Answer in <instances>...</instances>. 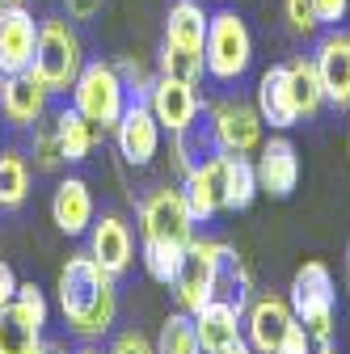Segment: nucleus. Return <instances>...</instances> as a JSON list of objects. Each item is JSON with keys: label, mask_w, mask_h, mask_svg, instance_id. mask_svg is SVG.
<instances>
[{"label": "nucleus", "mask_w": 350, "mask_h": 354, "mask_svg": "<svg viewBox=\"0 0 350 354\" xmlns=\"http://www.w3.org/2000/svg\"><path fill=\"white\" fill-rule=\"evenodd\" d=\"M34 47H38V21L34 13L21 9H0V68L9 72H26L34 64Z\"/></svg>", "instance_id": "nucleus-12"}, {"label": "nucleus", "mask_w": 350, "mask_h": 354, "mask_svg": "<svg viewBox=\"0 0 350 354\" xmlns=\"http://www.w3.org/2000/svg\"><path fill=\"white\" fill-rule=\"evenodd\" d=\"M194 329H199V346L211 354V350H220L224 342L241 337V313L232 304H224V299H211V304H203L194 313Z\"/></svg>", "instance_id": "nucleus-23"}, {"label": "nucleus", "mask_w": 350, "mask_h": 354, "mask_svg": "<svg viewBox=\"0 0 350 354\" xmlns=\"http://www.w3.org/2000/svg\"><path fill=\"white\" fill-rule=\"evenodd\" d=\"M291 313L313 337L333 333V274L325 261H304L291 279Z\"/></svg>", "instance_id": "nucleus-5"}, {"label": "nucleus", "mask_w": 350, "mask_h": 354, "mask_svg": "<svg viewBox=\"0 0 350 354\" xmlns=\"http://www.w3.org/2000/svg\"><path fill=\"white\" fill-rule=\"evenodd\" d=\"M47 84L38 80L34 68L26 72H9L5 80H0V114H5V122L13 127H34L42 114H47Z\"/></svg>", "instance_id": "nucleus-10"}, {"label": "nucleus", "mask_w": 350, "mask_h": 354, "mask_svg": "<svg viewBox=\"0 0 350 354\" xmlns=\"http://www.w3.org/2000/svg\"><path fill=\"white\" fill-rule=\"evenodd\" d=\"M26 0H0V9H21Z\"/></svg>", "instance_id": "nucleus-44"}, {"label": "nucleus", "mask_w": 350, "mask_h": 354, "mask_svg": "<svg viewBox=\"0 0 350 354\" xmlns=\"http://www.w3.org/2000/svg\"><path fill=\"white\" fill-rule=\"evenodd\" d=\"M291 325H295L291 304L283 295H261L249 308V346L257 354H275L283 346V337L291 333Z\"/></svg>", "instance_id": "nucleus-14"}, {"label": "nucleus", "mask_w": 350, "mask_h": 354, "mask_svg": "<svg viewBox=\"0 0 350 354\" xmlns=\"http://www.w3.org/2000/svg\"><path fill=\"white\" fill-rule=\"evenodd\" d=\"M110 354H156V346H148V337L144 333H122L118 342H114V350Z\"/></svg>", "instance_id": "nucleus-37"}, {"label": "nucleus", "mask_w": 350, "mask_h": 354, "mask_svg": "<svg viewBox=\"0 0 350 354\" xmlns=\"http://www.w3.org/2000/svg\"><path fill=\"white\" fill-rule=\"evenodd\" d=\"M249 295H253V279L245 270V261L232 245H220L215 241V299L232 304L237 313L249 308Z\"/></svg>", "instance_id": "nucleus-20"}, {"label": "nucleus", "mask_w": 350, "mask_h": 354, "mask_svg": "<svg viewBox=\"0 0 350 354\" xmlns=\"http://www.w3.org/2000/svg\"><path fill=\"white\" fill-rule=\"evenodd\" d=\"M30 68L47 84V93H68L76 84V76L84 68V47H80L76 30L68 26V17H42L38 21V47H34Z\"/></svg>", "instance_id": "nucleus-2"}, {"label": "nucleus", "mask_w": 350, "mask_h": 354, "mask_svg": "<svg viewBox=\"0 0 350 354\" xmlns=\"http://www.w3.org/2000/svg\"><path fill=\"white\" fill-rule=\"evenodd\" d=\"M55 127H59V152H64V160L80 165L84 156H89V148H93V122L72 106V110L55 114Z\"/></svg>", "instance_id": "nucleus-26"}, {"label": "nucleus", "mask_w": 350, "mask_h": 354, "mask_svg": "<svg viewBox=\"0 0 350 354\" xmlns=\"http://www.w3.org/2000/svg\"><path fill=\"white\" fill-rule=\"evenodd\" d=\"M211 127H215V136H220V148L224 152H253L261 144V114L257 106L241 102V97H228L211 110Z\"/></svg>", "instance_id": "nucleus-11"}, {"label": "nucleus", "mask_w": 350, "mask_h": 354, "mask_svg": "<svg viewBox=\"0 0 350 354\" xmlns=\"http://www.w3.org/2000/svg\"><path fill=\"white\" fill-rule=\"evenodd\" d=\"M287 76H291V102H295V114L300 118H317V110L325 106V88H321V76H317V64L308 55H300L287 64Z\"/></svg>", "instance_id": "nucleus-25"}, {"label": "nucleus", "mask_w": 350, "mask_h": 354, "mask_svg": "<svg viewBox=\"0 0 350 354\" xmlns=\"http://www.w3.org/2000/svg\"><path fill=\"white\" fill-rule=\"evenodd\" d=\"M72 106L89 118L93 127H102V131L114 127L122 118V110H127V88H122L118 68L102 64V59L84 64L80 76H76V84H72Z\"/></svg>", "instance_id": "nucleus-4"}, {"label": "nucleus", "mask_w": 350, "mask_h": 354, "mask_svg": "<svg viewBox=\"0 0 350 354\" xmlns=\"http://www.w3.org/2000/svg\"><path fill=\"white\" fill-rule=\"evenodd\" d=\"M220 156H224V148H220V136H215L211 118H194L182 131H173V160H178L182 173H194Z\"/></svg>", "instance_id": "nucleus-19"}, {"label": "nucleus", "mask_w": 350, "mask_h": 354, "mask_svg": "<svg viewBox=\"0 0 350 354\" xmlns=\"http://www.w3.org/2000/svg\"><path fill=\"white\" fill-rule=\"evenodd\" d=\"M59 308L64 321L76 337L93 342L102 333H110L114 313H118V295H114V279L89 253H76L64 261L59 270Z\"/></svg>", "instance_id": "nucleus-1"}, {"label": "nucleus", "mask_w": 350, "mask_h": 354, "mask_svg": "<svg viewBox=\"0 0 350 354\" xmlns=\"http://www.w3.org/2000/svg\"><path fill=\"white\" fill-rule=\"evenodd\" d=\"M156 354H203L199 329H194V317H190V313H173V317L160 325Z\"/></svg>", "instance_id": "nucleus-28"}, {"label": "nucleus", "mask_w": 350, "mask_h": 354, "mask_svg": "<svg viewBox=\"0 0 350 354\" xmlns=\"http://www.w3.org/2000/svg\"><path fill=\"white\" fill-rule=\"evenodd\" d=\"M308 346H313V333L295 321V325H291V333L283 337V346H279L275 354H308Z\"/></svg>", "instance_id": "nucleus-36"}, {"label": "nucleus", "mask_w": 350, "mask_h": 354, "mask_svg": "<svg viewBox=\"0 0 350 354\" xmlns=\"http://www.w3.org/2000/svg\"><path fill=\"white\" fill-rule=\"evenodd\" d=\"M114 140H118V152L131 169L152 165V156L160 148V122L152 118L148 102H127L122 118L114 122Z\"/></svg>", "instance_id": "nucleus-9"}, {"label": "nucleus", "mask_w": 350, "mask_h": 354, "mask_svg": "<svg viewBox=\"0 0 350 354\" xmlns=\"http://www.w3.org/2000/svg\"><path fill=\"white\" fill-rule=\"evenodd\" d=\"M30 194V165L17 152H0V207H21Z\"/></svg>", "instance_id": "nucleus-29"}, {"label": "nucleus", "mask_w": 350, "mask_h": 354, "mask_svg": "<svg viewBox=\"0 0 350 354\" xmlns=\"http://www.w3.org/2000/svg\"><path fill=\"white\" fill-rule=\"evenodd\" d=\"M317 76H321V88H325V102L333 110H350V34L346 30H325L321 42H317Z\"/></svg>", "instance_id": "nucleus-8"}, {"label": "nucleus", "mask_w": 350, "mask_h": 354, "mask_svg": "<svg viewBox=\"0 0 350 354\" xmlns=\"http://www.w3.org/2000/svg\"><path fill=\"white\" fill-rule=\"evenodd\" d=\"M140 232L144 241H165V245H190L194 241V215L182 198V190H152L140 203Z\"/></svg>", "instance_id": "nucleus-6"}, {"label": "nucleus", "mask_w": 350, "mask_h": 354, "mask_svg": "<svg viewBox=\"0 0 350 354\" xmlns=\"http://www.w3.org/2000/svg\"><path fill=\"white\" fill-rule=\"evenodd\" d=\"M148 110L165 131H182L186 122L199 118V93L190 80H173V76H156L152 93H148Z\"/></svg>", "instance_id": "nucleus-13"}, {"label": "nucleus", "mask_w": 350, "mask_h": 354, "mask_svg": "<svg viewBox=\"0 0 350 354\" xmlns=\"http://www.w3.org/2000/svg\"><path fill=\"white\" fill-rule=\"evenodd\" d=\"M13 304H17V313L30 321V325H47V299H42V291L34 287V283H17V295H13Z\"/></svg>", "instance_id": "nucleus-33"}, {"label": "nucleus", "mask_w": 350, "mask_h": 354, "mask_svg": "<svg viewBox=\"0 0 350 354\" xmlns=\"http://www.w3.org/2000/svg\"><path fill=\"white\" fill-rule=\"evenodd\" d=\"M211 354H253V346L245 337H232V342H224L220 350H211Z\"/></svg>", "instance_id": "nucleus-41"}, {"label": "nucleus", "mask_w": 350, "mask_h": 354, "mask_svg": "<svg viewBox=\"0 0 350 354\" xmlns=\"http://www.w3.org/2000/svg\"><path fill=\"white\" fill-rule=\"evenodd\" d=\"M182 198L194 215V224H207V219L224 207V194H220V160H211L194 173H186V182H182Z\"/></svg>", "instance_id": "nucleus-22"}, {"label": "nucleus", "mask_w": 350, "mask_h": 354, "mask_svg": "<svg viewBox=\"0 0 350 354\" xmlns=\"http://www.w3.org/2000/svg\"><path fill=\"white\" fill-rule=\"evenodd\" d=\"M300 182V156L291 140H270L257 156V190H266L270 198H287Z\"/></svg>", "instance_id": "nucleus-16"}, {"label": "nucleus", "mask_w": 350, "mask_h": 354, "mask_svg": "<svg viewBox=\"0 0 350 354\" xmlns=\"http://www.w3.org/2000/svg\"><path fill=\"white\" fill-rule=\"evenodd\" d=\"M51 219H55V228H59L64 236L89 232V224H93V194H89V186H84L80 177H64V182L55 186Z\"/></svg>", "instance_id": "nucleus-18"}, {"label": "nucleus", "mask_w": 350, "mask_h": 354, "mask_svg": "<svg viewBox=\"0 0 350 354\" xmlns=\"http://www.w3.org/2000/svg\"><path fill=\"white\" fill-rule=\"evenodd\" d=\"M220 194L228 211H245L257 198V165L245 152H224L220 156Z\"/></svg>", "instance_id": "nucleus-21"}, {"label": "nucleus", "mask_w": 350, "mask_h": 354, "mask_svg": "<svg viewBox=\"0 0 350 354\" xmlns=\"http://www.w3.org/2000/svg\"><path fill=\"white\" fill-rule=\"evenodd\" d=\"M203 59H207V72L215 80H224V84L249 72V64H253V38H249V26H245L241 13H232V9L211 13L207 42H203Z\"/></svg>", "instance_id": "nucleus-3"}, {"label": "nucleus", "mask_w": 350, "mask_h": 354, "mask_svg": "<svg viewBox=\"0 0 350 354\" xmlns=\"http://www.w3.org/2000/svg\"><path fill=\"white\" fill-rule=\"evenodd\" d=\"M118 76H122V88H127V102H148V93H152L156 80H152L140 64L122 59V64H118Z\"/></svg>", "instance_id": "nucleus-35"}, {"label": "nucleus", "mask_w": 350, "mask_h": 354, "mask_svg": "<svg viewBox=\"0 0 350 354\" xmlns=\"http://www.w3.org/2000/svg\"><path fill=\"white\" fill-rule=\"evenodd\" d=\"M131 253H136V241H131V228L122 224L118 215H102L93 232H89V257L102 266L110 279H118L127 266H131Z\"/></svg>", "instance_id": "nucleus-15"}, {"label": "nucleus", "mask_w": 350, "mask_h": 354, "mask_svg": "<svg viewBox=\"0 0 350 354\" xmlns=\"http://www.w3.org/2000/svg\"><path fill=\"white\" fill-rule=\"evenodd\" d=\"M346 270H350V249H346Z\"/></svg>", "instance_id": "nucleus-45"}, {"label": "nucleus", "mask_w": 350, "mask_h": 354, "mask_svg": "<svg viewBox=\"0 0 350 354\" xmlns=\"http://www.w3.org/2000/svg\"><path fill=\"white\" fill-rule=\"evenodd\" d=\"M38 354H68V350H64L59 342H42V346H38Z\"/></svg>", "instance_id": "nucleus-43"}, {"label": "nucleus", "mask_w": 350, "mask_h": 354, "mask_svg": "<svg viewBox=\"0 0 350 354\" xmlns=\"http://www.w3.org/2000/svg\"><path fill=\"white\" fill-rule=\"evenodd\" d=\"M38 346H42V329L17 313V304L0 308V354H38Z\"/></svg>", "instance_id": "nucleus-27"}, {"label": "nucleus", "mask_w": 350, "mask_h": 354, "mask_svg": "<svg viewBox=\"0 0 350 354\" xmlns=\"http://www.w3.org/2000/svg\"><path fill=\"white\" fill-rule=\"evenodd\" d=\"M173 291H178V304L182 313H199L203 304L215 299V241H203L194 236L182 253V266H178V279H173Z\"/></svg>", "instance_id": "nucleus-7"}, {"label": "nucleus", "mask_w": 350, "mask_h": 354, "mask_svg": "<svg viewBox=\"0 0 350 354\" xmlns=\"http://www.w3.org/2000/svg\"><path fill=\"white\" fill-rule=\"evenodd\" d=\"M207 21L211 13H203L199 0H178V5H169V17H165V42H178L186 51H203Z\"/></svg>", "instance_id": "nucleus-24"}, {"label": "nucleus", "mask_w": 350, "mask_h": 354, "mask_svg": "<svg viewBox=\"0 0 350 354\" xmlns=\"http://www.w3.org/2000/svg\"><path fill=\"white\" fill-rule=\"evenodd\" d=\"M308 354H338V350H333V342H329V337H313Z\"/></svg>", "instance_id": "nucleus-42"}, {"label": "nucleus", "mask_w": 350, "mask_h": 354, "mask_svg": "<svg viewBox=\"0 0 350 354\" xmlns=\"http://www.w3.org/2000/svg\"><path fill=\"white\" fill-rule=\"evenodd\" d=\"M34 156H38V169H55L64 165V152H59V127H55V114L47 118L42 114L34 122Z\"/></svg>", "instance_id": "nucleus-32"}, {"label": "nucleus", "mask_w": 350, "mask_h": 354, "mask_svg": "<svg viewBox=\"0 0 350 354\" xmlns=\"http://www.w3.org/2000/svg\"><path fill=\"white\" fill-rule=\"evenodd\" d=\"M0 80H5V68H0Z\"/></svg>", "instance_id": "nucleus-46"}, {"label": "nucleus", "mask_w": 350, "mask_h": 354, "mask_svg": "<svg viewBox=\"0 0 350 354\" xmlns=\"http://www.w3.org/2000/svg\"><path fill=\"white\" fill-rule=\"evenodd\" d=\"M64 5H68V17H72V21H93V17L102 13L106 0H64Z\"/></svg>", "instance_id": "nucleus-39"}, {"label": "nucleus", "mask_w": 350, "mask_h": 354, "mask_svg": "<svg viewBox=\"0 0 350 354\" xmlns=\"http://www.w3.org/2000/svg\"><path fill=\"white\" fill-rule=\"evenodd\" d=\"M283 17L295 34H317L321 30V17H317V5L313 0H283Z\"/></svg>", "instance_id": "nucleus-34"}, {"label": "nucleus", "mask_w": 350, "mask_h": 354, "mask_svg": "<svg viewBox=\"0 0 350 354\" xmlns=\"http://www.w3.org/2000/svg\"><path fill=\"white\" fill-rule=\"evenodd\" d=\"M313 5H317L321 26H338L346 17V9H350V0H313Z\"/></svg>", "instance_id": "nucleus-38"}, {"label": "nucleus", "mask_w": 350, "mask_h": 354, "mask_svg": "<svg viewBox=\"0 0 350 354\" xmlns=\"http://www.w3.org/2000/svg\"><path fill=\"white\" fill-rule=\"evenodd\" d=\"M207 72V59L203 51H186L178 42H160V76H173V80H190L199 84Z\"/></svg>", "instance_id": "nucleus-30"}, {"label": "nucleus", "mask_w": 350, "mask_h": 354, "mask_svg": "<svg viewBox=\"0 0 350 354\" xmlns=\"http://www.w3.org/2000/svg\"><path fill=\"white\" fill-rule=\"evenodd\" d=\"M253 106H257L261 122H270L275 131H287V127L300 122L295 102H291V76H287V64H275V68L261 72V80H257V102H253Z\"/></svg>", "instance_id": "nucleus-17"}, {"label": "nucleus", "mask_w": 350, "mask_h": 354, "mask_svg": "<svg viewBox=\"0 0 350 354\" xmlns=\"http://www.w3.org/2000/svg\"><path fill=\"white\" fill-rule=\"evenodd\" d=\"M17 295V279H13V266L9 261H0V308H9Z\"/></svg>", "instance_id": "nucleus-40"}, {"label": "nucleus", "mask_w": 350, "mask_h": 354, "mask_svg": "<svg viewBox=\"0 0 350 354\" xmlns=\"http://www.w3.org/2000/svg\"><path fill=\"white\" fill-rule=\"evenodd\" d=\"M182 245H165V241H144V266L156 283H173L178 279V266H182Z\"/></svg>", "instance_id": "nucleus-31"}]
</instances>
